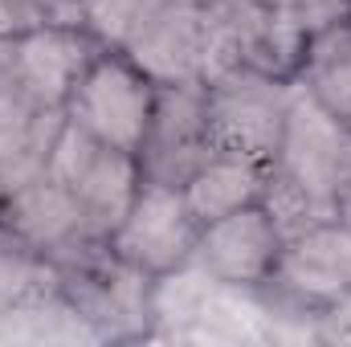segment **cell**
<instances>
[{"mask_svg": "<svg viewBox=\"0 0 351 347\" xmlns=\"http://www.w3.org/2000/svg\"><path fill=\"white\" fill-rule=\"evenodd\" d=\"M282 246L286 237L265 213V204H250V208H237L229 217L200 225L192 265H200L208 278L225 286L265 290V282L274 278V265L282 258Z\"/></svg>", "mask_w": 351, "mask_h": 347, "instance_id": "10", "label": "cell"}, {"mask_svg": "<svg viewBox=\"0 0 351 347\" xmlns=\"http://www.w3.org/2000/svg\"><path fill=\"white\" fill-rule=\"evenodd\" d=\"M274 172L339 213V204L351 196V119L327 110L294 82Z\"/></svg>", "mask_w": 351, "mask_h": 347, "instance_id": "3", "label": "cell"}, {"mask_svg": "<svg viewBox=\"0 0 351 347\" xmlns=\"http://www.w3.org/2000/svg\"><path fill=\"white\" fill-rule=\"evenodd\" d=\"M45 172L86 208L90 225L98 229L102 241L123 221V213L131 208V200H135V192L143 184L139 156L119 152V147L94 139V135H86L74 123H62Z\"/></svg>", "mask_w": 351, "mask_h": 347, "instance_id": "6", "label": "cell"}, {"mask_svg": "<svg viewBox=\"0 0 351 347\" xmlns=\"http://www.w3.org/2000/svg\"><path fill=\"white\" fill-rule=\"evenodd\" d=\"M123 53L156 86L204 82V21H200V0H168V4H160L143 21V29L123 45Z\"/></svg>", "mask_w": 351, "mask_h": 347, "instance_id": "12", "label": "cell"}, {"mask_svg": "<svg viewBox=\"0 0 351 347\" xmlns=\"http://www.w3.org/2000/svg\"><path fill=\"white\" fill-rule=\"evenodd\" d=\"M53 290L94 335L135 339L152 323V278L119 258L106 241L53 270Z\"/></svg>", "mask_w": 351, "mask_h": 347, "instance_id": "1", "label": "cell"}, {"mask_svg": "<svg viewBox=\"0 0 351 347\" xmlns=\"http://www.w3.org/2000/svg\"><path fill=\"white\" fill-rule=\"evenodd\" d=\"M160 4L168 0H78V21L106 49H123Z\"/></svg>", "mask_w": 351, "mask_h": 347, "instance_id": "17", "label": "cell"}, {"mask_svg": "<svg viewBox=\"0 0 351 347\" xmlns=\"http://www.w3.org/2000/svg\"><path fill=\"white\" fill-rule=\"evenodd\" d=\"M0 233L12 246H21L29 258L49 265V270L82 258L90 246L102 241L98 229L90 225L86 208L49 172L29 176V180L4 188V200H0Z\"/></svg>", "mask_w": 351, "mask_h": 347, "instance_id": "5", "label": "cell"}, {"mask_svg": "<svg viewBox=\"0 0 351 347\" xmlns=\"http://www.w3.org/2000/svg\"><path fill=\"white\" fill-rule=\"evenodd\" d=\"M102 49L106 45L82 21H49L16 37H0V86L66 115L74 86Z\"/></svg>", "mask_w": 351, "mask_h": 347, "instance_id": "2", "label": "cell"}, {"mask_svg": "<svg viewBox=\"0 0 351 347\" xmlns=\"http://www.w3.org/2000/svg\"><path fill=\"white\" fill-rule=\"evenodd\" d=\"M200 237V217L192 213L180 184L143 180L123 221L110 229L106 246L147 278H164L192 261Z\"/></svg>", "mask_w": 351, "mask_h": 347, "instance_id": "9", "label": "cell"}, {"mask_svg": "<svg viewBox=\"0 0 351 347\" xmlns=\"http://www.w3.org/2000/svg\"><path fill=\"white\" fill-rule=\"evenodd\" d=\"M217 143H213V131H208L204 82L160 86L147 139L139 147L143 180H160V184H180L184 188V180L200 168V160Z\"/></svg>", "mask_w": 351, "mask_h": 347, "instance_id": "11", "label": "cell"}, {"mask_svg": "<svg viewBox=\"0 0 351 347\" xmlns=\"http://www.w3.org/2000/svg\"><path fill=\"white\" fill-rule=\"evenodd\" d=\"M49 21H78V0H0V37H16Z\"/></svg>", "mask_w": 351, "mask_h": 347, "instance_id": "20", "label": "cell"}, {"mask_svg": "<svg viewBox=\"0 0 351 347\" xmlns=\"http://www.w3.org/2000/svg\"><path fill=\"white\" fill-rule=\"evenodd\" d=\"M262 204H265V213L274 217V225L282 229V237H294V233H302V229H311L319 221L339 217V213H331L327 204H319L315 196H306L298 184H290L286 176L274 172V168H269V184H265Z\"/></svg>", "mask_w": 351, "mask_h": 347, "instance_id": "18", "label": "cell"}, {"mask_svg": "<svg viewBox=\"0 0 351 347\" xmlns=\"http://www.w3.org/2000/svg\"><path fill=\"white\" fill-rule=\"evenodd\" d=\"M339 217H343V221H348V225H351V196H348V200H343V204H339Z\"/></svg>", "mask_w": 351, "mask_h": 347, "instance_id": "24", "label": "cell"}, {"mask_svg": "<svg viewBox=\"0 0 351 347\" xmlns=\"http://www.w3.org/2000/svg\"><path fill=\"white\" fill-rule=\"evenodd\" d=\"M306 37H311V29L294 12L265 8L258 0L250 25L241 33V45H237V66H250L258 74L294 82L298 66H302V53H306Z\"/></svg>", "mask_w": 351, "mask_h": 347, "instance_id": "15", "label": "cell"}, {"mask_svg": "<svg viewBox=\"0 0 351 347\" xmlns=\"http://www.w3.org/2000/svg\"><path fill=\"white\" fill-rule=\"evenodd\" d=\"M156 94L160 86L123 49H102L66 102V123L119 152L139 156L156 115Z\"/></svg>", "mask_w": 351, "mask_h": 347, "instance_id": "4", "label": "cell"}, {"mask_svg": "<svg viewBox=\"0 0 351 347\" xmlns=\"http://www.w3.org/2000/svg\"><path fill=\"white\" fill-rule=\"evenodd\" d=\"M262 294L298 315H323L351 294V225L343 217L319 221L286 237L274 278Z\"/></svg>", "mask_w": 351, "mask_h": 347, "instance_id": "8", "label": "cell"}, {"mask_svg": "<svg viewBox=\"0 0 351 347\" xmlns=\"http://www.w3.org/2000/svg\"><path fill=\"white\" fill-rule=\"evenodd\" d=\"M0 200H4V184H0Z\"/></svg>", "mask_w": 351, "mask_h": 347, "instance_id": "25", "label": "cell"}, {"mask_svg": "<svg viewBox=\"0 0 351 347\" xmlns=\"http://www.w3.org/2000/svg\"><path fill=\"white\" fill-rule=\"evenodd\" d=\"M319 323H323V339H348L351 344V294L343 302H335L331 311H323Z\"/></svg>", "mask_w": 351, "mask_h": 347, "instance_id": "22", "label": "cell"}, {"mask_svg": "<svg viewBox=\"0 0 351 347\" xmlns=\"http://www.w3.org/2000/svg\"><path fill=\"white\" fill-rule=\"evenodd\" d=\"M294 16H298L306 29H323V25H331V21L351 16V0H294Z\"/></svg>", "mask_w": 351, "mask_h": 347, "instance_id": "21", "label": "cell"}, {"mask_svg": "<svg viewBox=\"0 0 351 347\" xmlns=\"http://www.w3.org/2000/svg\"><path fill=\"white\" fill-rule=\"evenodd\" d=\"M265 8H286V12H294V0H262Z\"/></svg>", "mask_w": 351, "mask_h": 347, "instance_id": "23", "label": "cell"}, {"mask_svg": "<svg viewBox=\"0 0 351 347\" xmlns=\"http://www.w3.org/2000/svg\"><path fill=\"white\" fill-rule=\"evenodd\" d=\"M53 270L41 265L37 258H29L21 246H12L0 233V307H12L21 298H33L41 290H49Z\"/></svg>", "mask_w": 351, "mask_h": 347, "instance_id": "19", "label": "cell"}, {"mask_svg": "<svg viewBox=\"0 0 351 347\" xmlns=\"http://www.w3.org/2000/svg\"><path fill=\"white\" fill-rule=\"evenodd\" d=\"M269 168L265 160H254L245 152H229V147H213L200 168L184 180V196L192 204V213L200 217V225L229 217L237 208L262 204L265 184H269Z\"/></svg>", "mask_w": 351, "mask_h": 347, "instance_id": "13", "label": "cell"}, {"mask_svg": "<svg viewBox=\"0 0 351 347\" xmlns=\"http://www.w3.org/2000/svg\"><path fill=\"white\" fill-rule=\"evenodd\" d=\"M290 94H294V82L258 74L250 66H233L208 78L204 102H208L213 143L274 164L282 127H286V110H290Z\"/></svg>", "mask_w": 351, "mask_h": 347, "instance_id": "7", "label": "cell"}, {"mask_svg": "<svg viewBox=\"0 0 351 347\" xmlns=\"http://www.w3.org/2000/svg\"><path fill=\"white\" fill-rule=\"evenodd\" d=\"M294 82L327 110L351 119V16L311 29Z\"/></svg>", "mask_w": 351, "mask_h": 347, "instance_id": "16", "label": "cell"}, {"mask_svg": "<svg viewBox=\"0 0 351 347\" xmlns=\"http://www.w3.org/2000/svg\"><path fill=\"white\" fill-rule=\"evenodd\" d=\"M62 123H66L62 110H45L0 86V184L4 188L45 172Z\"/></svg>", "mask_w": 351, "mask_h": 347, "instance_id": "14", "label": "cell"}]
</instances>
